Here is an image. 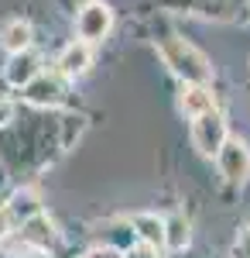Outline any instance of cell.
<instances>
[{"instance_id":"6da1fadb","label":"cell","mask_w":250,"mask_h":258,"mask_svg":"<svg viewBox=\"0 0 250 258\" xmlns=\"http://www.w3.org/2000/svg\"><path fill=\"white\" fill-rule=\"evenodd\" d=\"M161 59L165 66H172L175 76H182L185 83H199V86H206L212 80V66L209 59L195 48L192 41L185 38H165L161 41Z\"/></svg>"},{"instance_id":"7a4b0ae2","label":"cell","mask_w":250,"mask_h":258,"mask_svg":"<svg viewBox=\"0 0 250 258\" xmlns=\"http://www.w3.org/2000/svg\"><path fill=\"white\" fill-rule=\"evenodd\" d=\"M113 28V11L103 4V0H89L76 18V31H79V41H103Z\"/></svg>"},{"instance_id":"3957f363","label":"cell","mask_w":250,"mask_h":258,"mask_svg":"<svg viewBox=\"0 0 250 258\" xmlns=\"http://www.w3.org/2000/svg\"><path fill=\"white\" fill-rule=\"evenodd\" d=\"M192 145L199 148V155H219V148L226 145V120L216 110L202 114L192 120Z\"/></svg>"},{"instance_id":"277c9868","label":"cell","mask_w":250,"mask_h":258,"mask_svg":"<svg viewBox=\"0 0 250 258\" xmlns=\"http://www.w3.org/2000/svg\"><path fill=\"white\" fill-rule=\"evenodd\" d=\"M219 172L226 176V182H247L250 176V148L240 138H226V145L219 148Z\"/></svg>"},{"instance_id":"5b68a950","label":"cell","mask_w":250,"mask_h":258,"mask_svg":"<svg viewBox=\"0 0 250 258\" xmlns=\"http://www.w3.org/2000/svg\"><path fill=\"white\" fill-rule=\"evenodd\" d=\"M62 93H65V83L58 73H38L24 86V100L31 107H55V103H62Z\"/></svg>"},{"instance_id":"8992f818","label":"cell","mask_w":250,"mask_h":258,"mask_svg":"<svg viewBox=\"0 0 250 258\" xmlns=\"http://www.w3.org/2000/svg\"><path fill=\"white\" fill-rule=\"evenodd\" d=\"M21 241L31 244V248H38V251H48V248L58 241L55 220L48 217V214H35V217H28L24 224H21Z\"/></svg>"},{"instance_id":"52a82bcc","label":"cell","mask_w":250,"mask_h":258,"mask_svg":"<svg viewBox=\"0 0 250 258\" xmlns=\"http://www.w3.org/2000/svg\"><path fill=\"white\" fill-rule=\"evenodd\" d=\"M89 62H93V52H89V41H69L62 52H58V76H65V80H76L82 76L86 69H89Z\"/></svg>"},{"instance_id":"ba28073f","label":"cell","mask_w":250,"mask_h":258,"mask_svg":"<svg viewBox=\"0 0 250 258\" xmlns=\"http://www.w3.org/2000/svg\"><path fill=\"white\" fill-rule=\"evenodd\" d=\"M38 73H41V59L31 52V48H28V52H18V55H11V62L4 66V80L11 83V86H28Z\"/></svg>"},{"instance_id":"9c48e42d","label":"cell","mask_w":250,"mask_h":258,"mask_svg":"<svg viewBox=\"0 0 250 258\" xmlns=\"http://www.w3.org/2000/svg\"><path fill=\"white\" fill-rule=\"evenodd\" d=\"M182 110L189 114V117H202V114H209V110H216V100H212L209 86H199V83H185V90H182Z\"/></svg>"},{"instance_id":"30bf717a","label":"cell","mask_w":250,"mask_h":258,"mask_svg":"<svg viewBox=\"0 0 250 258\" xmlns=\"http://www.w3.org/2000/svg\"><path fill=\"white\" fill-rule=\"evenodd\" d=\"M0 48H7L11 55L31 48V24L28 21H7L0 28Z\"/></svg>"},{"instance_id":"8fae6325","label":"cell","mask_w":250,"mask_h":258,"mask_svg":"<svg viewBox=\"0 0 250 258\" xmlns=\"http://www.w3.org/2000/svg\"><path fill=\"white\" fill-rule=\"evenodd\" d=\"M131 224H134V231L141 234L144 244H165V220L158 214H134Z\"/></svg>"},{"instance_id":"7c38bea8","label":"cell","mask_w":250,"mask_h":258,"mask_svg":"<svg viewBox=\"0 0 250 258\" xmlns=\"http://www.w3.org/2000/svg\"><path fill=\"white\" fill-rule=\"evenodd\" d=\"M189 241H192V234H189V220H185V217L175 214V217L165 220V244H168L172 251H182Z\"/></svg>"},{"instance_id":"4fadbf2b","label":"cell","mask_w":250,"mask_h":258,"mask_svg":"<svg viewBox=\"0 0 250 258\" xmlns=\"http://www.w3.org/2000/svg\"><path fill=\"white\" fill-rule=\"evenodd\" d=\"M7 210H11V217H14V220L21 217V224H24L28 217H35V214H41L38 197H35L31 189H21V193H14V200H11V207H7Z\"/></svg>"},{"instance_id":"5bb4252c","label":"cell","mask_w":250,"mask_h":258,"mask_svg":"<svg viewBox=\"0 0 250 258\" xmlns=\"http://www.w3.org/2000/svg\"><path fill=\"white\" fill-rule=\"evenodd\" d=\"M123 258H158V251H154V244H137L131 251H123Z\"/></svg>"},{"instance_id":"9a60e30c","label":"cell","mask_w":250,"mask_h":258,"mask_svg":"<svg viewBox=\"0 0 250 258\" xmlns=\"http://www.w3.org/2000/svg\"><path fill=\"white\" fill-rule=\"evenodd\" d=\"M11 227H14V217H11V210H7V207H0V241L11 234Z\"/></svg>"},{"instance_id":"2e32d148","label":"cell","mask_w":250,"mask_h":258,"mask_svg":"<svg viewBox=\"0 0 250 258\" xmlns=\"http://www.w3.org/2000/svg\"><path fill=\"white\" fill-rule=\"evenodd\" d=\"M82 258H123V255H120L116 248H89Z\"/></svg>"},{"instance_id":"e0dca14e","label":"cell","mask_w":250,"mask_h":258,"mask_svg":"<svg viewBox=\"0 0 250 258\" xmlns=\"http://www.w3.org/2000/svg\"><path fill=\"white\" fill-rule=\"evenodd\" d=\"M11 117H14V103H11L7 97H0V127L11 124Z\"/></svg>"},{"instance_id":"ac0fdd59","label":"cell","mask_w":250,"mask_h":258,"mask_svg":"<svg viewBox=\"0 0 250 258\" xmlns=\"http://www.w3.org/2000/svg\"><path fill=\"white\" fill-rule=\"evenodd\" d=\"M236 251L250 255V227H243V231H240V238H236Z\"/></svg>"}]
</instances>
